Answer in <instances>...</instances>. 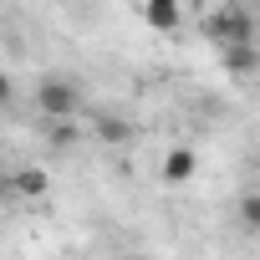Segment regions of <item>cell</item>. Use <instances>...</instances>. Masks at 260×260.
<instances>
[{"instance_id":"cell-8","label":"cell","mask_w":260,"mask_h":260,"mask_svg":"<svg viewBox=\"0 0 260 260\" xmlns=\"http://www.w3.org/2000/svg\"><path fill=\"white\" fill-rule=\"evenodd\" d=\"M240 224H245V230H250V235H255V230H260V194H255V189H250V194H245V199H240Z\"/></svg>"},{"instance_id":"cell-1","label":"cell","mask_w":260,"mask_h":260,"mask_svg":"<svg viewBox=\"0 0 260 260\" xmlns=\"http://www.w3.org/2000/svg\"><path fill=\"white\" fill-rule=\"evenodd\" d=\"M204 36H209L214 46H230V41H250V36H255V16H250L245 6H219V11L204 21Z\"/></svg>"},{"instance_id":"cell-4","label":"cell","mask_w":260,"mask_h":260,"mask_svg":"<svg viewBox=\"0 0 260 260\" xmlns=\"http://www.w3.org/2000/svg\"><path fill=\"white\" fill-rule=\"evenodd\" d=\"M194 169H199L194 148H169V158H164V184H189Z\"/></svg>"},{"instance_id":"cell-10","label":"cell","mask_w":260,"mask_h":260,"mask_svg":"<svg viewBox=\"0 0 260 260\" xmlns=\"http://www.w3.org/2000/svg\"><path fill=\"white\" fill-rule=\"evenodd\" d=\"M11 97H16V87H11V77H6V72H0V107H6Z\"/></svg>"},{"instance_id":"cell-3","label":"cell","mask_w":260,"mask_h":260,"mask_svg":"<svg viewBox=\"0 0 260 260\" xmlns=\"http://www.w3.org/2000/svg\"><path fill=\"white\" fill-rule=\"evenodd\" d=\"M219 61H224L235 77H250V72L260 67V56H255V46H250V41H230V46H219Z\"/></svg>"},{"instance_id":"cell-7","label":"cell","mask_w":260,"mask_h":260,"mask_svg":"<svg viewBox=\"0 0 260 260\" xmlns=\"http://www.w3.org/2000/svg\"><path fill=\"white\" fill-rule=\"evenodd\" d=\"M46 189H51L46 169H21V174H16V194H26V199H41Z\"/></svg>"},{"instance_id":"cell-9","label":"cell","mask_w":260,"mask_h":260,"mask_svg":"<svg viewBox=\"0 0 260 260\" xmlns=\"http://www.w3.org/2000/svg\"><path fill=\"white\" fill-rule=\"evenodd\" d=\"M51 143H61V148H72V143H77V127H72V117H51Z\"/></svg>"},{"instance_id":"cell-6","label":"cell","mask_w":260,"mask_h":260,"mask_svg":"<svg viewBox=\"0 0 260 260\" xmlns=\"http://www.w3.org/2000/svg\"><path fill=\"white\" fill-rule=\"evenodd\" d=\"M143 21L153 31H179V0H143Z\"/></svg>"},{"instance_id":"cell-5","label":"cell","mask_w":260,"mask_h":260,"mask_svg":"<svg viewBox=\"0 0 260 260\" xmlns=\"http://www.w3.org/2000/svg\"><path fill=\"white\" fill-rule=\"evenodd\" d=\"M92 138H97V143H127V138H133V127H127V117L97 112V117H92Z\"/></svg>"},{"instance_id":"cell-2","label":"cell","mask_w":260,"mask_h":260,"mask_svg":"<svg viewBox=\"0 0 260 260\" xmlns=\"http://www.w3.org/2000/svg\"><path fill=\"white\" fill-rule=\"evenodd\" d=\"M36 107H41V117H72V112H82V87L67 77H46L36 87Z\"/></svg>"}]
</instances>
